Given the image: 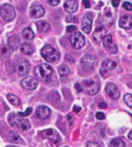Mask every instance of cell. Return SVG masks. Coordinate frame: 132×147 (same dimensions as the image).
Here are the masks:
<instances>
[{"instance_id":"obj_1","label":"cell","mask_w":132,"mask_h":147,"mask_svg":"<svg viewBox=\"0 0 132 147\" xmlns=\"http://www.w3.org/2000/svg\"><path fill=\"white\" fill-rule=\"evenodd\" d=\"M52 74H53V69L50 65L47 64H40L39 66L35 67V75L37 77L43 80L45 82H49L52 78Z\"/></svg>"},{"instance_id":"obj_2","label":"cell","mask_w":132,"mask_h":147,"mask_svg":"<svg viewBox=\"0 0 132 147\" xmlns=\"http://www.w3.org/2000/svg\"><path fill=\"white\" fill-rule=\"evenodd\" d=\"M41 55L44 59L49 63H54L58 61L60 58V52L56 51L54 47H52L51 45H45L43 49H41Z\"/></svg>"},{"instance_id":"obj_3","label":"cell","mask_w":132,"mask_h":147,"mask_svg":"<svg viewBox=\"0 0 132 147\" xmlns=\"http://www.w3.org/2000/svg\"><path fill=\"white\" fill-rule=\"evenodd\" d=\"M9 123L10 125L12 126H17L22 131H28V129H31V123L29 122L28 120L24 119H21V117H17L16 114H10L9 115Z\"/></svg>"},{"instance_id":"obj_4","label":"cell","mask_w":132,"mask_h":147,"mask_svg":"<svg viewBox=\"0 0 132 147\" xmlns=\"http://www.w3.org/2000/svg\"><path fill=\"white\" fill-rule=\"evenodd\" d=\"M97 63H98L97 57L94 55H91V54H87V55H85L82 59H81V65H82V67L84 68L85 70H88V71L94 70L95 67H96V65H97Z\"/></svg>"},{"instance_id":"obj_5","label":"cell","mask_w":132,"mask_h":147,"mask_svg":"<svg viewBox=\"0 0 132 147\" xmlns=\"http://www.w3.org/2000/svg\"><path fill=\"white\" fill-rule=\"evenodd\" d=\"M82 87L83 90L86 93H88V94H90V96L97 94L99 92V88H100L99 84L94 81V80H84L82 84Z\"/></svg>"},{"instance_id":"obj_6","label":"cell","mask_w":132,"mask_h":147,"mask_svg":"<svg viewBox=\"0 0 132 147\" xmlns=\"http://www.w3.org/2000/svg\"><path fill=\"white\" fill-rule=\"evenodd\" d=\"M69 41H70L72 46L76 49H81L83 46L85 45V37H84V35H83L81 32H78V31H75V32L72 33Z\"/></svg>"},{"instance_id":"obj_7","label":"cell","mask_w":132,"mask_h":147,"mask_svg":"<svg viewBox=\"0 0 132 147\" xmlns=\"http://www.w3.org/2000/svg\"><path fill=\"white\" fill-rule=\"evenodd\" d=\"M0 16L6 21H11L16 17V11L10 5L5 3L0 7Z\"/></svg>"},{"instance_id":"obj_8","label":"cell","mask_w":132,"mask_h":147,"mask_svg":"<svg viewBox=\"0 0 132 147\" xmlns=\"http://www.w3.org/2000/svg\"><path fill=\"white\" fill-rule=\"evenodd\" d=\"M38 79L35 77H32V76H26L21 80V85L26 90H34L38 87Z\"/></svg>"},{"instance_id":"obj_9","label":"cell","mask_w":132,"mask_h":147,"mask_svg":"<svg viewBox=\"0 0 132 147\" xmlns=\"http://www.w3.org/2000/svg\"><path fill=\"white\" fill-rule=\"evenodd\" d=\"M40 134L42 135V137H44V138H49V140H51L54 144H58V143L61 142V138H60L58 133L53 129H44V131H42Z\"/></svg>"},{"instance_id":"obj_10","label":"cell","mask_w":132,"mask_h":147,"mask_svg":"<svg viewBox=\"0 0 132 147\" xmlns=\"http://www.w3.org/2000/svg\"><path fill=\"white\" fill-rule=\"evenodd\" d=\"M93 19H94V16L91 12H87L84 18H83V22H82V28L83 31L86 33V34H89L90 31H91V25H93Z\"/></svg>"},{"instance_id":"obj_11","label":"cell","mask_w":132,"mask_h":147,"mask_svg":"<svg viewBox=\"0 0 132 147\" xmlns=\"http://www.w3.org/2000/svg\"><path fill=\"white\" fill-rule=\"evenodd\" d=\"M105 90H106V93L108 94V97H110V98L113 99V100L119 99L120 91H119V89H118V87L116 86L114 84H112V82L107 84V85H106V88H105Z\"/></svg>"},{"instance_id":"obj_12","label":"cell","mask_w":132,"mask_h":147,"mask_svg":"<svg viewBox=\"0 0 132 147\" xmlns=\"http://www.w3.org/2000/svg\"><path fill=\"white\" fill-rule=\"evenodd\" d=\"M44 8L39 3H33L30 7V17L33 19H38L41 18L44 16Z\"/></svg>"},{"instance_id":"obj_13","label":"cell","mask_w":132,"mask_h":147,"mask_svg":"<svg viewBox=\"0 0 132 147\" xmlns=\"http://www.w3.org/2000/svg\"><path fill=\"white\" fill-rule=\"evenodd\" d=\"M117 67V63L112 59H106L101 64L100 67V75L101 76H105L106 73H108L109 70H112L114 68Z\"/></svg>"},{"instance_id":"obj_14","label":"cell","mask_w":132,"mask_h":147,"mask_svg":"<svg viewBox=\"0 0 132 147\" xmlns=\"http://www.w3.org/2000/svg\"><path fill=\"white\" fill-rule=\"evenodd\" d=\"M51 109L46 105H40L37 109V117L41 120H46L51 117Z\"/></svg>"},{"instance_id":"obj_15","label":"cell","mask_w":132,"mask_h":147,"mask_svg":"<svg viewBox=\"0 0 132 147\" xmlns=\"http://www.w3.org/2000/svg\"><path fill=\"white\" fill-rule=\"evenodd\" d=\"M102 43L105 45L106 49H109L110 53H116L117 52V45L113 43V40L111 35H106L102 40Z\"/></svg>"},{"instance_id":"obj_16","label":"cell","mask_w":132,"mask_h":147,"mask_svg":"<svg viewBox=\"0 0 132 147\" xmlns=\"http://www.w3.org/2000/svg\"><path fill=\"white\" fill-rule=\"evenodd\" d=\"M105 28L101 25V26H98L96 30L94 31V33H93V41H94L95 43H99L101 40H104V37L106 36L105 35Z\"/></svg>"},{"instance_id":"obj_17","label":"cell","mask_w":132,"mask_h":147,"mask_svg":"<svg viewBox=\"0 0 132 147\" xmlns=\"http://www.w3.org/2000/svg\"><path fill=\"white\" fill-rule=\"evenodd\" d=\"M17 71L21 76H25L30 73V63L28 61H22L17 67Z\"/></svg>"},{"instance_id":"obj_18","label":"cell","mask_w":132,"mask_h":147,"mask_svg":"<svg viewBox=\"0 0 132 147\" xmlns=\"http://www.w3.org/2000/svg\"><path fill=\"white\" fill-rule=\"evenodd\" d=\"M119 25L122 29H132V16H123L119 19Z\"/></svg>"},{"instance_id":"obj_19","label":"cell","mask_w":132,"mask_h":147,"mask_svg":"<svg viewBox=\"0 0 132 147\" xmlns=\"http://www.w3.org/2000/svg\"><path fill=\"white\" fill-rule=\"evenodd\" d=\"M78 8V3L76 0H67L65 3H64V9L67 11V12H75Z\"/></svg>"},{"instance_id":"obj_20","label":"cell","mask_w":132,"mask_h":147,"mask_svg":"<svg viewBox=\"0 0 132 147\" xmlns=\"http://www.w3.org/2000/svg\"><path fill=\"white\" fill-rule=\"evenodd\" d=\"M20 45V38L16 35H12L8 38V46L12 51H16V49L19 47Z\"/></svg>"},{"instance_id":"obj_21","label":"cell","mask_w":132,"mask_h":147,"mask_svg":"<svg viewBox=\"0 0 132 147\" xmlns=\"http://www.w3.org/2000/svg\"><path fill=\"white\" fill-rule=\"evenodd\" d=\"M69 73H70V70H69L68 66H66V65H62V66H60V67H58V75H60V78H61L62 80L67 79Z\"/></svg>"},{"instance_id":"obj_22","label":"cell","mask_w":132,"mask_h":147,"mask_svg":"<svg viewBox=\"0 0 132 147\" xmlns=\"http://www.w3.org/2000/svg\"><path fill=\"white\" fill-rule=\"evenodd\" d=\"M20 49H21V52L24 55H31V54L34 53V47L30 43H22Z\"/></svg>"},{"instance_id":"obj_23","label":"cell","mask_w":132,"mask_h":147,"mask_svg":"<svg viewBox=\"0 0 132 147\" xmlns=\"http://www.w3.org/2000/svg\"><path fill=\"white\" fill-rule=\"evenodd\" d=\"M37 28H38L39 32H42V33H47L51 30V25L45 21H39L37 23Z\"/></svg>"},{"instance_id":"obj_24","label":"cell","mask_w":132,"mask_h":147,"mask_svg":"<svg viewBox=\"0 0 132 147\" xmlns=\"http://www.w3.org/2000/svg\"><path fill=\"white\" fill-rule=\"evenodd\" d=\"M9 141L13 143V144H23V140L20 137V135L18 133H10Z\"/></svg>"},{"instance_id":"obj_25","label":"cell","mask_w":132,"mask_h":147,"mask_svg":"<svg viewBox=\"0 0 132 147\" xmlns=\"http://www.w3.org/2000/svg\"><path fill=\"white\" fill-rule=\"evenodd\" d=\"M22 37L25 40H32L34 37V32L31 30V28H25L24 30L22 31Z\"/></svg>"},{"instance_id":"obj_26","label":"cell","mask_w":132,"mask_h":147,"mask_svg":"<svg viewBox=\"0 0 132 147\" xmlns=\"http://www.w3.org/2000/svg\"><path fill=\"white\" fill-rule=\"evenodd\" d=\"M109 146L110 147H126V144H125V142L122 141L121 138H114V140H112V141L110 142Z\"/></svg>"},{"instance_id":"obj_27","label":"cell","mask_w":132,"mask_h":147,"mask_svg":"<svg viewBox=\"0 0 132 147\" xmlns=\"http://www.w3.org/2000/svg\"><path fill=\"white\" fill-rule=\"evenodd\" d=\"M8 100H9V102L11 104H13V105H19L20 104V100L19 98L16 96V94H8Z\"/></svg>"},{"instance_id":"obj_28","label":"cell","mask_w":132,"mask_h":147,"mask_svg":"<svg viewBox=\"0 0 132 147\" xmlns=\"http://www.w3.org/2000/svg\"><path fill=\"white\" fill-rule=\"evenodd\" d=\"M125 102H126V104L129 108L132 109V94L131 93H127L126 96H125Z\"/></svg>"},{"instance_id":"obj_29","label":"cell","mask_w":132,"mask_h":147,"mask_svg":"<svg viewBox=\"0 0 132 147\" xmlns=\"http://www.w3.org/2000/svg\"><path fill=\"white\" fill-rule=\"evenodd\" d=\"M31 113H32V108H28V109H26L24 112H19V113H18V115H19V117H28V115H30Z\"/></svg>"},{"instance_id":"obj_30","label":"cell","mask_w":132,"mask_h":147,"mask_svg":"<svg viewBox=\"0 0 132 147\" xmlns=\"http://www.w3.org/2000/svg\"><path fill=\"white\" fill-rule=\"evenodd\" d=\"M66 22H72V23H76L77 22V17L75 16H67L66 17Z\"/></svg>"},{"instance_id":"obj_31","label":"cell","mask_w":132,"mask_h":147,"mask_svg":"<svg viewBox=\"0 0 132 147\" xmlns=\"http://www.w3.org/2000/svg\"><path fill=\"white\" fill-rule=\"evenodd\" d=\"M122 7H123V9L129 10V11H131L132 10V3L130 2V1H126V2H123V3H122Z\"/></svg>"},{"instance_id":"obj_32","label":"cell","mask_w":132,"mask_h":147,"mask_svg":"<svg viewBox=\"0 0 132 147\" xmlns=\"http://www.w3.org/2000/svg\"><path fill=\"white\" fill-rule=\"evenodd\" d=\"M87 147H101V145L97 142H88Z\"/></svg>"},{"instance_id":"obj_33","label":"cell","mask_w":132,"mask_h":147,"mask_svg":"<svg viewBox=\"0 0 132 147\" xmlns=\"http://www.w3.org/2000/svg\"><path fill=\"white\" fill-rule=\"evenodd\" d=\"M96 117H97L98 120H105V119H106V115H105L102 112H97V113H96Z\"/></svg>"},{"instance_id":"obj_34","label":"cell","mask_w":132,"mask_h":147,"mask_svg":"<svg viewBox=\"0 0 132 147\" xmlns=\"http://www.w3.org/2000/svg\"><path fill=\"white\" fill-rule=\"evenodd\" d=\"M47 1H49V3H50L51 6L55 7L60 3V1H61V0H47Z\"/></svg>"},{"instance_id":"obj_35","label":"cell","mask_w":132,"mask_h":147,"mask_svg":"<svg viewBox=\"0 0 132 147\" xmlns=\"http://www.w3.org/2000/svg\"><path fill=\"white\" fill-rule=\"evenodd\" d=\"M77 30L74 25H69V26H67V29H66V31L68 32V33H73V32H75V31Z\"/></svg>"},{"instance_id":"obj_36","label":"cell","mask_w":132,"mask_h":147,"mask_svg":"<svg viewBox=\"0 0 132 147\" xmlns=\"http://www.w3.org/2000/svg\"><path fill=\"white\" fill-rule=\"evenodd\" d=\"M83 6L85 7V8H90L91 5H90L89 0H83Z\"/></svg>"},{"instance_id":"obj_37","label":"cell","mask_w":132,"mask_h":147,"mask_svg":"<svg viewBox=\"0 0 132 147\" xmlns=\"http://www.w3.org/2000/svg\"><path fill=\"white\" fill-rule=\"evenodd\" d=\"M75 88L77 89V91L78 92H81V91H83V87L79 85V84H75Z\"/></svg>"},{"instance_id":"obj_38","label":"cell","mask_w":132,"mask_h":147,"mask_svg":"<svg viewBox=\"0 0 132 147\" xmlns=\"http://www.w3.org/2000/svg\"><path fill=\"white\" fill-rule=\"evenodd\" d=\"M73 111H74V112H76V113L81 112V107H78V105H74V108H73Z\"/></svg>"},{"instance_id":"obj_39","label":"cell","mask_w":132,"mask_h":147,"mask_svg":"<svg viewBox=\"0 0 132 147\" xmlns=\"http://www.w3.org/2000/svg\"><path fill=\"white\" fill-rule=\"evenodd\" d=\"M67 120H68L69 125H72V124H73V117H72V115H70V114H68V115H67Z\"/></svg>"},{"instance_id":"obj_40","label":"cell","mask_w":132,"mask_h":147,"mask_svg":"<svg viewBox=\"0 0 132 147\" xmlns=\"http://www.w3.org/2000/svg\"><path fill=\"white\" fill-rule=\"evenodd\" d=\"M98 107H99L100 109H105V108H107V104L105 103V102H101V103L98 104Z\"/></svg>"},{"instance_id":"obj_41","label":"cell","mask_w":132,"mask_h":147,"mask_svg":"<svg viewBox=\"0 0 132 147\" xmlns=\"http://www.w3.org/2000/svg\"><path fill=\"white\" fill-rule=\"evenodd\" d=\"M112 6L118 7L119 6V0H112Z\"/></svg>"},{"instance_id":"obj_42","label":"cell","mask_w":132,"mask_h":147,"mask_svg":"<svg viewBox=\"0 0 132 147\" xmlns=\"http://www.w3.org/2000/svg\"><path fill=\"white\" fill-rule=\"evenodd\" d=\"M128 137H129V140H131L132 141V129L129 132V134H128Z\"/></svg>"},{"instance_id":"obj_43","label":"cell","mask_w":132,"mask_h":147,"mask_svg":"<svg viewBox=\"0 0 132 147\" xmlns=\"http://www.w3.org/2000/svg\"><path fill=\"white\" fill-rule=\"evenodd\" d=\"M7 147H17V146H13V145H9V146H7Z\"/></svg>"},{"instance_id":"obj_44","label":"cell","mask_w":132,"mask_h":147,"mask_svg":"<svg viewBox=\"0 0 132 147\" xmlns=\"http://www.w3.org/2000/svg\"><path fill=\"white\" fill-rule=\"evenodd\" d=\"M65 147H67V146H65Z\"/></svg>"}]
</instances>
